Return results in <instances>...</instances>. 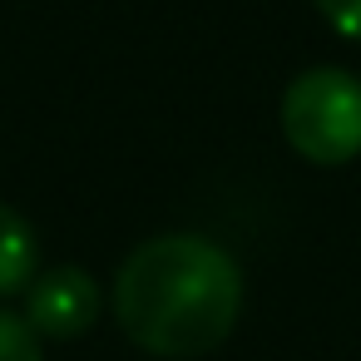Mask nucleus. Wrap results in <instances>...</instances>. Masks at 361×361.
Segmentation results:
<instances>
[{
	"instance_id": "nucleus-2",
	"label": "nucleus",
	"mask_w": 361,
	"mask_h": 361,
	"mask_svg": "<svg viewBox=\"0 0 361 361\" xmlns=\"http://www.w3.org/2000/svg\"><path fill=\"white\" fill-rule=\"evenodd\" d=\"M282 139L307 164H351L361 154V80L341 65L302 70L282 90Z\"/></svg>"
},
{
	"instance_id": "nucleus-4",
	"label": "nucleus",
	"mask_w": 361,
	"mask_h": 361,
	"mask_svg": "<svg viewBox=\"0 0 361 361\" xmlns=\"http://www.w3.org/2000/svg\"><path fill=\"white\" fill-rule=\"evenodd\" d=\"M40 272V243H35V228L11 208L0 203V297L11 292H25Z\"/></svg>"
},
{
	"instance_id": "nucleus-5",
	"label": "nucleus",
	"mask_w": 361,
	"mask_h": 361,
	"mask_svg": "<svg viewBox=\"0 0 361 361\" xmlns=\"http://www.w3.org/2000/svg\"><path fill=\"white\" fill-rule=\"evenodd\" d=\"M0 361H45L35 326L20 312H6V307H0Z\"/></svg>"
},
{
	"instance_id": "nucleus-1",
	"label": "nucleus",
	"mask_w": 361,
	"mask_h": 361,
	"mask_svg": "<svg viewBox=\"0 0 361 361\" xmlns=\"http://www.w3.org/2000/svg\"><path fill=\"white\" fill-rule=\"evenodd\" d=\"M243 312L238 257L203 233H164L139 243L114 272V322L149 356H208Z\"/></svg>"
},
{
	"instance_id": "nucleus-6",
	"label": "nucleus",
	"mask_w": 361,
	"mask_h": 361,
	"mask_svg": "<svg viewBox=\"0 0 361 361\" xmlns=\"http://www.w3.org/2000/svg\"><path fill=\"white\" fill-rule=\"evenodd\" d=\"M322 20L341 35V40H356L361 45V0H317Z\"/></svg>"
},
{
	"instance_id": "nucleus-3",
	"label": "nucleus",
	"mask_w": 361,
	"mask_h": 361,
	"mask_svg": "<svg viewBox=\"0 0 361 361\" xmlns=\"http://www.w3.org/2000/svg\"><path fill=\"white\" fill-rule=\"evenodd\" d=\"M99 287L85 267H45L35 272V282L25 287V322L35 326V336H55V341H70V336H85L94 322H99Z\"/></svg>"
}]
</instances>
